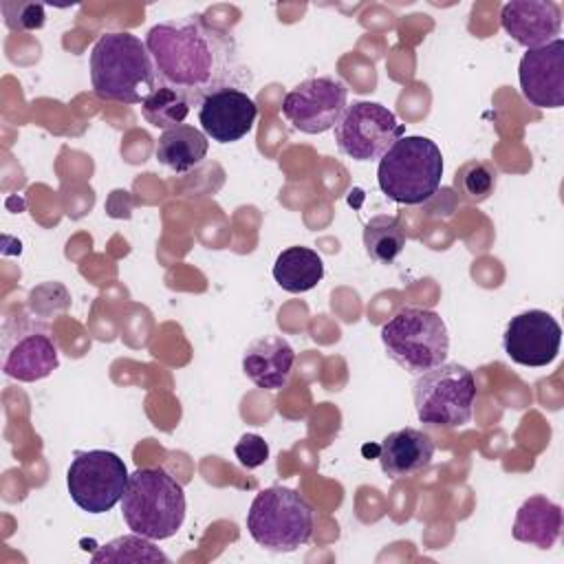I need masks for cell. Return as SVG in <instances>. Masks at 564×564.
Segmentation results:
<instances>
[{
	"label": "cell",
	"instance_id": "obj_23",
	"mask_svg": "<svg viewBox=\"0 0 564 564\" xmlns=\"http://www.w3.org/2000/svg\"><path fill=\"white\" fill-rule=\"evenodd\" d=\"M496 178H498V170L491 163L474 159L463 163L456 170L454 187L458 189V194H463V198L471 203H482L496 189Z\"/></svg>",
	"mask_w": 564,
	"mask_h": 564
},
{
	"label": "cell",
	"instance_id": "obj_1",
	"mask_svg": "<svg viewBox=\"0 0 564 564\" xmlns=\"http://www.w3.org/2000/svg\"><path fill=\"white\" fill-rule=\"evenodd\" d=\"M145 46L156 82L181 93L192 106L234 86L240 70L231 33L198 13L154 24L145 35Z\"/></svg>",
	"mask_w": 564,
	"mask_h": 564
},
{
	"label": "cell",
	"instance_id": "obj_12",
	"mask_svg": "<svg viewBox=\"0 0 564 564\" xmlns=\"http://www.w3.org/2000/svg\"><path fill=\"white\" fill-rule=\"evenodd\" d=\"M522 97L535 108L564 106V40L529 48L518 66Z\"/></svg>",
	"mask_w": 564,
	"mask_h": 564
},
{
	"label": "cell",
	"instance_id": "obj_26",
	"mask_svg": "<svg viewBox=\"0 0 564 564\" xmlns=\"http://www.w3.org/2000/svg\"><path fill=\"white\" fill-rule=\"evenodd\" d=\"M234 454L238 463L247 469H256L267 463L269 458V445L260 434H242L240 441L234 447Z\"/></svg>",
	"mask_w": 564,
	"mask_h": 564
},
{
	"label": "cell",
	"instance_id": "obj_13",
	"mask_svg": "<svg viewBox=\"0 0 564 564\" xmlns=\"http://www.w3.org/2000/svg\"><path fill=\"white\" fill-rule=\"evenodd\" d=\"M256 117V101L236 86L220 88L207 95L198 106L200 128L216 143L240 141L251 132Z\"/></svg>",
	"mask_w": 564,
	"mask_h": 564
},
{
	"label": "cell",
	"instance_id": "obj_17",
	"mask_svg": "<svg viewBox=\"0 0 564 564\" xmlns=\"http://www.w3.org/2000/svg\"><path fill=\"white\" fill-rule=\"evenodd\" d=\"M59 366L57 344L46 333H29L20 337L4 359V375L15 381H40Z\"/></svg>",
	"mask_w": 564,
	"mask_h": 564
},
{
	"label": "cell",
	"instance_id": "obj_10",
	"mask_svg": "<svg viewBox=\"0 0 564 564\" xmlns=\"http://www.w3.org/2000/svg\"><path fill=\"white\" fill-rule=\"evenodd\" d=\"M346 97L348 88L341 79L330 75L308 77L284 95L282 115L295 130L322 134L339 121L346 110Z\"/></svg>",
	"mask_w": 564,
	"mask_h": 564
},
{
	"label": "cell",
	"instance_id": "obj_24",
	"mask_svg": "<svg viewBox=\"0 0 564 564\" xmlns=\"http://www.w3.org/2000/svg\"><path fill=\"white\" fill-rule=\"evenodd\" d=\"M0 9L4 15V24L13 31H35V29H42L46 22L44 7L37 2L4 0Z\"/></svg>",
	"mask_w": 564,
	"mask_h": 564
},
{
	"label": "cell",
	"instance_id": "obj_18",
	"mask_svg": "<svg viewBox=\"0 0 564 564\" xmlns=\"http://www.w3.org/2000/svg\"><path fill=\"white\" fill-rule=\"evenodd\" d=\"M513 538L538 549H551L562 533V507L544 496L527 498L516 511Z\"/></svg>",
	"mask_w": 564,
	"mask_h": 564
},
{
	"label": "cell",
	"instance_id": "obj_25",
	"mask_svg": "<svg viewBox=\"0 0 564 564\" xmlns=\"http://www.w3.org/2000/svg\"><path fill=\"white\" fill-rule=\"evenodd\" d=\"M126 551H110V553H95L93 562H101V560H112V562H139V560H161L167 562V555L161 553L159 549H154L152 542H148V538L134 533V535H123L121 538Z\"/></svg>",
	"mask_w": 564,
	"mask_h": 564
},
{
	"label": "cell",
	"instance_id": "obj_2",
	"mask_svg": "<svg viewBox=\"0 0 564 564\" xmlns=\"http://www.w3.org/2000/svg\"><path fill=\"white\" fill-rule=\"evenodd\" d=\"M90 84L99 99L143 104L159 86L145 42L128 31L99 35L90 51Z\"/></svg>",
	"mask_w": 564,
	"mask_h": 564
},
{
	"label": "cell",
	"instance_id": "obj_14",
	"mask_svg": "<svg viewBox=\"0 0 564 564\" xmlns=\"http://www.w3.org/2000/svg\"><path fill=\"white\" fill-rule=\"evenodd\" d=\"M502 29L529 48L544 46L560 35L562 11L555 2L546 0H511L500 11Z\"/></svg>",
	"mask_w": 564,
	"mask_h": 564
},
{
	"label": "cell",
	"instance_id": "obj_8",
	"mask_svg": "<svg viewBox=\"0 0 564 564\" xmlns=\"http://www.w3.org/2000/svg\"><path fill=\"white\" fill-rule=\"evenodd\" d=\"M128 469L119 454L108 449L75 452L66 471L70 500L88 513H106L128 487Z\"/></svg>",
	"mask_w": 564,
	"mask_h": 564
},
{
	"label": "cell",
	"instance_id": "obj_19",
	"mask_svg": "<svg viewBox=\"0 0 564 564\" xmlns=\"http://www.w3.org/2000/svg\"><path fill=\"white\" fill-rule=\"evenodd\" d=\"M207 134L194 126L181 123L176 128L163 130L156 141V161L172 172H189L203 163L207 156Z\"/></svg>",
	"mask_w": 564,
	"mask_h": 564
},
{
	"label": "cell",
	"instance_id": "obj_21",
	"mask_svg": "<svg viewBox=\"0 0 564 564\" xmlns=\"http://www.w3.org/2000/svg\"><path fill=\"white\" fill-rule=\"evenodd\" d=\"M364 247L370 260L379 264H390L399 258L405 247V234L399 218L377 216L364 229Z\"/></svg>",
	"mask_w": 564,
	"mask_h": 564
},
{
	"label": "cell",
	"instance_id": "obj_5",
	"mask_svg": "<svg viewBox=\"0 0 564 564\" xmlns=\"http://www.w3.org/2000/svg\"><path fill=\"white\" fill-rule=\"evenodd\" d=\"M313 507L291 487H267L251 500L247 529L256 544L275 553H291L313 535Z\"/></svg>",
	"mask_w": 564,
	"mask_h": 564
},
{
	"label": "cell",
	"instance_id": "obj_15",
	"mask_svg": "<svg viewBox=\"0 0 564 564\" xmlns=\"http://www.w3.org/2000/svg\"><path fill=\"white\" fill-rule=\"evenodd\" d=\"M295 364L293 346L280 335H264L251 341L242 355V372L262 390L286 386Z\"/></svg>",
	"mask_w": 564,
	"mask_h": 564
},
{
	"label": "cell",
	"instance_id": "obj_4",
	"mask_svg": "<svg viewBox=\"0 0 564 564\" xmlns=\"http://www.w3.org/2000/svg\"><path fill=\"white\" fill-rule=\"evenodd\" d=\"M443 178V154L438 145L421 134L397 139L379 159L377 183L381 192L401 205L430 200Z\"/></svg>",
	"mask_w": 564,
	"mask_h": 564
},
{
	"label": "cell",
	"instance_id": "obj_9",
	"mask_svg": "<svg viewBox=\"0 0 564 564\" xmlns=\"http://www.w3.org/2000/svg\"><path fill=\"white\" fill-rule=\"evenodd\" d=\"M405 128L394 112L377 101H355L346 106L335 123V143L352 161L381 159L388 148L401 139Z\"/></svg>",
	"mask_w": 564,
	"mask_h": 564
},
{
	"label": "cell",
	"instance_id": "obj_6",
	"mask_svg": "<svg viewBox=\"0 0 564 564\" xmlns=\"http://www.w3.org/2000/svg\"><path fill=\"white\" fill-rule=\"evenodd\" d=\"M381 341L388 357L412 375H423L449 355V333L443 317L430 308L403 306L383 326Z\"/></svg>",
	"mask_w": 564,
	"mask_h": 564
},
{
	"label": "cell",
	"instance_id": "obj_3",
	"mask_svg": "<svg viewBox=\"0 0 564 564\" xmlns=\"http://www.w3.org/2000/svg\"><path fill=\"white\" fill-rule=\"evenodd\" d=\"M121 516L132 533L148 540L172 538L185 520L183 485L161 467H139L128 478Z\"/></svg>",
	"mask_w": 564,
	"mask_h": 564
},
{
	"label": "cell",
	"instance_id": "obj_20",
	"mask_svg": "<svg viewBox=\"0 0 564 564\" xmlns=\"http://www.w3.org/2000/svg\"><path fill=\"white\" fill-rule=\"evenodd\" d=\"M324 278V262L317 251L308 247H289L278 253L273 264V280L289 293H304L317 286Z\"/></svg>",
	"mask_w": 564,
	"mask_h": 564
},
{
	"label": "cell",
	"instance_id": "obj_22",
	"mask_svg": "<svg viewBox=\"0 0 564 564\" xmlns=\"http://www.w3.org/2000/svg\"><path fill=\"white\" fill-rule=\"evenodd\" d=\"M189 110L192 104L181 93L163 84H159L141 104V115L145 117V121L163 130L181 126L187 119Z\"/></svg>",
	"mask_w": 564,
	"mask_h": 564
},
{
	"label": "cell",
	"instance_id": "obj_7",
	"mask_svg": "<svg viewBox=\"0 0 564 564\" xmlns=\"http://www.w3.org/2000/svg\"><path fill=\"white\" fill-rule=\"evenodd\" d=\"M412 399L421 423L454 430L471 419L476 379L471 370L460 364H441L419 375Z\"/></svg>",
	"mask_w": 564,
	"mask_h": 564
},
{
	"label": "cell",
	"instance_id": "obj_16",
	"mask_svg": "<svg viewBox=\"0 0 564 564\" xmlns=\"http://www.w3.org/2000/svg\"><path fill=\"white\" fill-rule=\"evenodd\" d=\"M432 456L434 441L416 427L394 430L379 445V465L388 478H410L423 471Z\"/></svg>",
	"mask_w": 564,
	"mask_h": 564
},
{
	"label": "cell",
	"instance_id": "obj_11",
	"mask_svg": "<svg viewBox=\"0 0 564 564\" xmlns=\"http://www.w3.org/2000/svg\"><path fill=\"white\" fill-rule=\"evenodd\" d=\"M560 344V324L551 313L540 308H531L511 317L502 335V348L507 357L529 368L549 366L557 357Z\"/></svg>",
	"mask_w": 564,
	"mask_h": 564
}]
</instances>
